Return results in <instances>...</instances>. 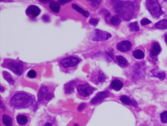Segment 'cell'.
Returning <instances> with one entry per match:
<instances>
[{
    "mask_svg": "<svg viewBox=\"0 0 167 126\" xmlns=\"http://www.w3.org/2000/svg\"><path fill=\"white\" fill-rule=\"evenodd\" d=\"M114 9L117 16L126 21H130L134 15V6L130 1H113Z\"/></svg>",
    "mask_w": 167,
    "mask_h": 126,
    "instance_id": "obj_1",
    "label": "cell"
},
{
    "mask_svg": "<svg viewBox=\"0 0 167 126\" xmlns=\"http://www.w3.org/2000/svg\"><path fill=\"white\" fill-rule=\"evenodd\" d=\"M35 99L32 95L24 92H19L14 95L10 99L11 106L17 109H23L29 107L33 104Z\"/></svg>",
    "mask_w": 167,
    "mask_h": 126,
    "instance_id": "obj_2",
    "label": "cell"
},
{
    "mask_svg": "<svg viewBox=\"0 0 167 126\" xmlns=\"http://www.w3.org/2000/svg\"><path fill=\"white\" fill-rule=\"evenodd\" d=\"M3 65L18 76H21L23 72V65L17 60L6 59L4 61Z\"/></svg>",
    "mask_w": 167,
    "mask_h": 126,
    "instance_id": "obj_3",
    "label": "cell"
},
{
    "mask_svg": "<svg viewBox=\"0 0 167 126\" xmlns=\"http://www.w3.org/2000/svg\"><path fill=\"white\" fill-rule=\"evenodd\" d=\"M146 3L147 9L153 17L159 18L160 16L163 14V11L157 1L148 0Z\"/></svg>",
    "mask_w": 167,
    "mask_h": 126,
    "instance_id": "obj_4",
    "label": "cell"
},
{
    "mask_svg": "<svg viewBox=\"0 0 167 126\" xmlns=\"http://www.w3.org/2000/svg\"><path fill=\"white\" fill-rule=\"evenodd\" d=\"M111 37V35L106 31L95 29L91 32L90 39L94 41H102L107 40Z\"/></svg>",
    "mask_w": 167,
    "mask_h": 126,
    "instance_id": "obj_5",
    "label": "cell"
},
{
    "mask_svg": "<svg viewBox=\"0 0 167 126\" xmlns=\"http://www.w3.org/2000/svg\"><path fill=\"white\" fill-rule=\"evenodd\" d=\"M53 97V95L49 91L48 88L45 85L41 86L38 93V103H42L43 101H48Z\"/></svg>",
    "mask_w": 167,
    "mask_h": 126,
    "instance_id": "obj_6",
    "label": "cell"
},
{
    "mask_svg": "<svg viewBox=\"0 0 167 126\" xmlns=\"http://www.w3.org/2000/svg\"><path fill=\"white\" fill-rule=\"evenodd\" d=\"M77 89L79 95L82 97H87L90 96L95 90L94 87H92L87 83L80 84L78 85Z\"/></svg>",
    "mask_w": 167,
    "mask_h": 126,
    "instance_id": "obj_7",
    "label": "cell"
},
{
    "mask_svg": "<svg viewBox=\"0 0 167 126\" xmlns=\"http://www.w3.org/2000/svg\"><path fill=\"white\" fill-rule=\"evenodd\" d=\"M145 67L143 63H136L134 66L133 78L134 79L143 78L145 77Z\"/></svg>",
    "mask_w": 167,
    "mask_h": 126,
    "instance_id": "obj_8",
    "label": "cell"
},
{
    "mask_svg": "<svg viewBox=\"0 0 167 126\" xmlns=\"http://www.w3.org/2000/svg\"><path fill=\"white\" fill-rule=\"evenodd\" d=\"M79 62V59L76 57L70 56L62 59L60 63L62 67L64 68H69L76 66Z\"/></svg>",
    "mask_w": 167,
    "mask_h": 126,
    "instance_id": "obj_9",
    "label": "cell"
},
{
    "mask_svg": "<svg viewBox=\"0 0 167 126\" xmlns=\"http://www.w3.org/2000/svg\"><path fill=\"white\" fill-rule=\"evenodd\" d=\"M41 13V10L40 8L35 5H30L26 10V14L31 18H35Z\"/></svg>",
    "mask_w": 167,
    "mask_h": 126,
    "instance_id": "obj_10",
    "label": "cell"
},
{
    "mask_svg": "<svg viewBox=\"0 0 167 126\" xmlns=\"http://www.w3.org/2000/svg\"><path fill=\"white\" fill-rule=\"evenodd\" d=\"M91 80L95 84L103 83V82H105L106 77L105 74H103V72L99 70L97 72H93Z\"/></svg>",
    "mask_w": 167,
    "mask_h": 126,
    "instance_id": "obj_11",
    "label": "cell"
},
{
    "mask_svg": "<svg viewBox=\"0 0 167 126\" xmlns=\"http://www.w3.org/2000/svg\"><path fill=\"white\" fill-rule=\"evenodd\" d=\"M109 93L107 91H101L97 93L94 97L92 98L90 101V103L93 104H96L101 102L103 99L108 97Z\"/></svg>",
    "mask_w": 167,
    "mask_h": 126,
    "instance_id": "obj_12",
    "label": "cell"
},
{
    "mask_svg": "<svg viewBox=\"0 0 167 126\" xmlns=\"http://www.w3.org/2000/svg\"><path fill=\"white\" fill-rule=\"evenodd\" d=\"M117 49L122 52H126L132 48V43L128 41H124L118 43L117 45Z\"/></svg>",
    "mask_w": 167,
    "mask_h": 126,
    "instance_id": "obj_13",
    "label": "cell"
},
{
    "mask_svg": "<svg viewBox=\"0 0 167 126\" xmlns=\"http://www.w3.org/2000/svg\"><path fill=\"white\" fill-rule=\"evenodd\" d=\"M76 82L75 80H72L69 82L64 85V91L66 94H71L73 93L74 88L76 85Z\"/></svg>",
    "mask_w": 167,
    "mask_h": 126,
    "instance_id": "obj_14",
    "label": "cell"
},
{
    "mask_svg": "<svg viewBox=\"0 0 167 126\" xmlns=\"http://www.w3.org/2000/svg\"><path fill=\"white\" fill-rule=\"evenodd\" d=\"M161 51V47L157 43H153L150 51V55L152 57H155Z\"/></svg>",
    "mask_w": 167,
    "mask_h": 126,
    "instance_id": "obj_15",
    "label": "cell"
},
{
    "mask_svg": "<svg viewBox=\"0 0 167 126\" xmlns=\"http://www.w3.org/2000/svg\"><path fill=\"white\" fill-rule=\"evenodd\" d=\"M121 101L126 105H132L134 107H138V103L134 100H132L126 95H122L120 98Z\"/></svg>",
    "mask_w": 167,
    "mask_h": 126,
    "instance_id": "obj_16",
    "label": "cell"
},
{
    "mask_svg": "<svg viewBox=\"0 0 167 126\" xmlns=\"http://www.w3.org/2000/svg\"><path fill=\"white\" fill-rule=\"evenodd\" d=\"M151 74L153 77H156L162 80H164L165 78V74L163 72L158 69H153L151 70Z\"/></svg>",
    "mask_w": 167,
    "mask_h": 126,
    "instance_id": "obj_17",
    "label": "cell"
},
{
    "mask_svg": "<svg viewBox=\"0 0 167 126\" xmlns=\"http://www.w3.org/2000/svg\"><path fill=\"white\" fill-rule=\"evenodd\" d=\"M123 85L124 84L121 80H113L111 84V87L116 91H119L122 89Z\"/></svg>",
    "mask_w": 167,
    "mask_h": 126,
    "instance_id": "obj_18",
    "label": "cell"
},
{
    "mask_svg": "<svg viewBox=\"0 0 167 126\" xmlns=\"http://www.w3.org/2000/svg\"><path fill=\"white\" fill-rule=\"evenodd\" d=\"M49 7L53 12L56 13H58L60 11V4L58 2L52 1L50 3Z\"/></svg>",
    "mask_w": 167,
    "mask_h": 126,
    "instance_id": "obj_19",
    "label": "cell"
},
{
    "mask_svg": "<svg viewBox=\"0 0 167 126\" xmlns=\"http://www.w3.org/2000/svg\"><path fill=\"white\" fill-rule=\"evenodd\" d=\"M17 121L19 124L20 125H25L27 124L28 122V119L27 116L23 114H19L17 116L16 118Z\"/></svg>",
    "mask_w": 167,
    "mask_h": 126,
    "instance_id": "obj_20",
    "label": "cell"
},
{
    "mask_svg": "<svg viewBox=\"0 0 167 126\" xmlns=\"http://www.w3.org/2000/svg\"><path fill=\"white\" fill-rule=\"evenodd\" d=\"M3 76L6 81L8 82L9 84L11 85H14L15 84V80L12 78V76L8 72H3Z\"/></svg>",
    "mask_w": 167,
    "mask_h": 126,
    "instance_id": "obj_21",
    "label": "cell"
},
{
    "mask_svg": "<svg viewBox=\"0 0 167 126\" xmlns=\"http://www.w3.org/2000/svg\"><path fill=\"white\" fill-rule=\"evenodd\" d=\"M72 7L74 10H76L77 12H79L80 13L82 14L84 17H88L89 16V13L88 11H86L83 10L82 8L80 7L79 6H78L76 4H72Z\"/></svg>",
    "mask_w": 167,
    "mask_h": 126,
    "instance_id": "obj_22",
    "label": "cell"
},
{
    "mask_svg": "<svg viewBox=\"0 0 167 126\" xmlns=\"http://www.w3.org/2000/svg\"><path fill=\"white\" fill-rule=\"evenodd\" d=\"M155 26L157 29L162 30L167 29V20L164 19L156 23Z\"/></svg>",
    "mask_w": 167,
    "mask_h": 126,
    "instance_id": "obj_23",
    "label": "cell"
},
{
    "mask_svg": "<svg viewBox=\"0 0 167 126\" xmlns=\"http://www.w3.org/2000/svg\"><path fill=\"white\" fill-rule=\"evenodd\" d=\"M116 59L119 64L122 67H126L128 65V61L126 58L122 56H117L116 57Z\"/></svg>",
    "mask_w": 167,
    "mask_h": 126,
    "instance_id": "obj_24",
    "label": "cell"
},
{
    "mask_svg": "<svg viewBox=\"0 0 167 126\" xmlns=\"http://www.w3.org/2000/svg\"><path fill=\"white\" fill-rule=\"evenodd\" d=\"M132 55L134 58L137 59H142L145 57V54H144L143 51L141 50H139V49L133 51Z\"/></svg>",
    "mask_w": 167,
    "mask_h": 126,
    "instance_id": "obj_25",
    "label": "cell"
},
{
    "mask_svg": "<svg viewBox=\"0 0 167 126\" xmlns=\"http://www.w3.org/2000/svg\"><path fill=\"white\" fill-rule=\"evenodd\" d=\"M2 121L4 124L6 126H12V119L7 114H5L3 116Z\"/></svg>",
    "mask_w": 167,
    "mask_h": 126,
    "instance_id": "obj_26",
    "label": "cell"
},
{
    "mask_svg": "<svg viewBox=\"0 0 167 126\" xmlns=\"http://www.w3.org/2000/svg\"><path fill=\"white\" fill-rule=\"evenodd\" d=\"M121 22V20L120 17L118 16H113L111 19V23L113 25L118 26L120 24Z\"/></svg>",
    "mask_w": 167,
    "mask_h": 126,
    "instance_id": "obj_27",
    "label": "cell"
},
{
    "mask_svg": "<svg viewBox=\"0 0 167 126\" xmlns=\"http://www.w3.org/2000/svg\"><path fill=\"white\" fill-rule=\"evenodd\" d=\"M129 27L130 28V31H138L140 30L137 22H134L130 24Z\"/></svg>",
    "mask_w": 167,
    "mask_h": 126,
    "instance_id": "obj_28",
    "label": "cell"
},
{
    "mask_svg": "<svg viewBox=\"0 0 167 126\" xmlns=\"http://www.w3.org/2000/svg\"><path fill=\"white\" fill-rule=\"evenodd\" d=\"M161 120L163 123H167V111L164 112L160 114Z\"/></svg>",
    "mask_w": 167,
    "mask_h": 126,
    "instance_id": "obj_29",
    "label": "cell"
},
{
    "mask_svg": "<svg viewBox=\"0 0 167 126\" xmlns=\"http://www.w3.org/2000/svg\"><path fill=\"white\" fill-rule=\"evenodd\" d=\"M36 76H37V74H36V72L34 70H30L28 72V76L31 78H36Z\"/></svg>",
    "mask_w": 167,
    "mask_h": 126,
    "instance_id": "obj_30",
    "label": "cell"
},
{
    "mask_svg": "<svg viewBox=\"0 0 167 126\" xmlns=\"http://www.w3.org/2000/svg\"><path fill=\"white\" fill-rule=\"evenodd\" d=\"M90 23L92 25L94 26H95L97 25L98 24V20L97 19H96V18H92L90 19Z\"/></svg>",
    "mask_w": 167,
    "mask_h": 126,
    "instance_id": "obj_31",
    "label": "cell"
},
{
    "mask_svg": "<svg viewBox=\"0 0 167 126\" xmlns=\"http://www.w3.org/2000/svg\"><path fill=\"white\" fill-rule=\"evenodd\" d=\"M150 23H151V21L147 18H144L143 19H142L141 21V24L142 25H148Z\"/></svg>",
    "mask_w": 167,
    "mask_h": 126,
    "instance_id": "obj_32",
    "label": "cell"
},
{
    "mask_svg": "<svg viewBox=\"0 0 167 126\" xmlns=\"http://www.w3.org/2000/svg\"><path fill=\"white\" fill-rule=\"evenodd\" d=\"M90 2L91 3L92 6L95 7L99 6V4H100V3H101V1H90Z\"/></svg>",
    "mask_w": 167,
    "mask_h": 126,
    "instance_id": "obj_33",
    "label": "cell"
},
{
    "mask_svg": "<svg viewBox=\"0 0 167 126\" xmlns=\"http://www.w3.org/2000/svg\"><path fill=\"white\" fill-rule=\"evenodd\" d=\"M101 11H103V14H105V17H109V15H110V13L109 12L107 11V10H106L105 9H102Z\"/></svg>",
    "mask_w": 167,
    "mask_h": 126,
    "instance_id": "obj_34",
    "label": "cell"
},
{
    "mask_svg": "<svg viewBox=\"0 0 167 126\" xmlns=\"http://www.w3.org/2000/svg\"><path fill=\"white\" fill-rule=\"evenodd\" d=\"M86 104H80V105L79 106V107H78V111H81L82 110H84V108H85V107H86Z\"/></svg>",
    "mask_w": 167,
    "mask_h": 126,
    "instance_id": "obj_35",
    "label": "cell"
},
{
    "mask_svg": "<svg viewBox=\"0 0 167 126\" xmlns=\"http://www.w3.org/2000/svg\"><path fill=\"white\" fill-rule=\"evenodd\" d=\"M42 19H43V21L46 22H48L50 21V18H49L48 16H43V17H42Z\"/></svg>",
    "mask_w": 167,
    "mask_h": 126,
    "instance_id": "obj_36",
    "label": "cell"
},
{
    "mask_svg": "<svg viewBox=\"0 0 167 126\" xmlns=\"http://www.w3.org/2000/svg\"><path fill=\"white\" fill-rule=\"evenodd\" d=\"M59 3H60L61 4H62V5H64V4H65V3H68V2H69V1H59Z\"/></svg>",
    "mask_w": 167,
    "mask_h": 126,
    "instance_id": "obj_37",
    "label": "cell"
},
{
    "mask_svg": "<svg viewBox=\"0 0 167 126\" xmlns=\"http://www.w3.org/2000/svg\"><path fill=\"white\" fill-rule=\"evenodd\" d=\"M44 126H51V124L50 123H46Z\"/></svg>",
    "mask_w": 167,
    "mask_h": 126,
    "instance_id": "obj_38",
    "label": "cell"
},
{
    "mask_svg": "<svg viewBox=\"0 0 167 126\" xmlns=\"http://www.w3.org/2000/svg\"><path fill=\"white\" fill-rule=\"evenodd\" d=\"M165 40L166 43V44H167V35L166 36L165 39Z\"/></svg>",
    "mask_w": 167,
    "mask_h": 126,
    "instance_id": "obj_39",
    "label": "cell"
}]
</instances>
